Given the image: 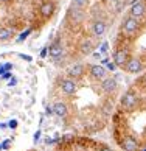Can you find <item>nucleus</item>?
<instances>
[{
	"instance_id": "1",
	"label": "nucleus",
	"mask_w": 146,
	"mask_h": 151,
	"mask_svg": "<svg viewBox=\"0 0 146 151\" xmlns=\"http://www.w3.org/2000/svg\"><path fill=\"white\" fill-rule=\"evenodd\" d=\"M135 104H137V95H135V92L127 91L125 95H123V98H121V106L125 109L131 111V109L135 108Z\"/></svg>"
},
{
	"instance_id": "2",
	"label": "nucleus",
	"mask_w": 146,
	"mask_h": 151,
	"mask_svg": "<svg viewBox=\"0 0 146 151\" xmlns=\"http://www.w3.org/2000/svg\"><path fill=\"white\" fill-rule=\"evenodd\" d=\"M137 30H138V22H137V19L129 16V17L125 20V24H123V31H125L126 35L132 36Z\"/></svg>"
},
{
	"instance_id": "3",
	"label": "nucleus",
	"mask_w": 146,
	"mask_h": 151,
	"mask_svg": "<svg viewBox=\"0 0 146 151\" xmlns=\"http://www.w3.org/2000/svg\"><path fill=\"white\" fill-rule=\"evenodd\" d=\"M48 55L53 59H59L61 56H62V55H64V47H62V44H61V41H54L52 45H50Z\"/></svg>"
},
{
	"instance_id": "4",
	"label": "nucleus",
	"mask_w": 146,
	"mask_h": 151,
	"mask_svg": "<svg viewBox=\"0 0 146 151\" xmlns=\"http://www.w3.org/2000/svg\"><path fill=\"white\" fill-rule=\"evenodd\" d=\"M125 69H126V72H129V73H138V72L143 69V65H142V63H140V59L131 58V59H127V63L125 64Z\"/></svg>"
},
{
	"instance_id": "5",
	"label": "nucleus",
	"mask_w": 146,
	"mask_h": 151,
	"mask_svg": "<svg viewBox=\"0 0 146 151\" xmlns=\"http://www.w3.org/2000/svg\"><path fill=\"white\" fill-rule=\"evenodd\" d=\"M129 59V53L127 50H117L114 55V64L118 67H125V64L127 63Z\"/></svg>"
},
{
	"instance_id": "6",
	"label": "nucleus",
	"mask_w": 146,
	"mask_h": 151,
	"mask_svg": "<svg viewBox=\"0 0 146 151\" xmlns=\"http://www.w3.org/2000/svg\"><path fill=\"white\" fill-rule=\"evenodd\" d=\"M146 13V3L143 2H137V3H134L132 5V8H131V17H142V16H145Z\"/></svg>"
},
{
	"instance_id": "7",
	"label": "nucleus",
	"mask_w": 146,
	"mask_h": 151,
	"mask_svg": "<svg viewBox=\"0 0 146 151\" xmlns=\"http://www.w3.org/2000/svg\"><path fill=\"white\" fill-rule=\"evenodd\" d=\"M39 11H41L42 17H45V19L52 17L53 13H54V3L53 2H44L41 5V8H39Z\"/></svg>"
},
{
	"instance_id": "8",
	"label": "nucleus",
	"mask_w": 146,
	"mask_h": 151,
	"mask_svg": "<svg viewBox=\"0 0 146 151\" xmlns=\"http://www.w3.org/2000/svg\"><path fill=\"white\" fill-rule=\"evenodd\" d=\"M121 147H123V150H125V151H137L138 150V143H137V140L134 137L127 136V137L123 139Z\"/></svg>"
},
{
	"instance_id": "9",
	"label": "nucleus",
	"mask_w": 146,
	"mask_h": 151,
	"mask_svg": "<svg viewBox=\"0 0 146 151\" xmlns=\"http://www.w3.org/2000/svg\"><path fill=\"white\" fill-rule=\"evenodd\" d=\"M61 87H62V92L67 93V95H73L76 92V83L73 80H64L62 83H61Z\"/></svg>"
},
{
	"instance_id": "10",
	"label": "nucleus",
	"mask_w": 146,
	"mask_h": 151,
	"mask_svg": "<svg viewBox=\"0 0 146 151\" xmlns=\"http://www.w3.org/2000/svg\"><path fill=\"white\" fill-rule=\"evenodd\" d=\"M101 87H103V91L107 92V93L114 92L115 89H117V80H115V78H106V80H103Z\"/></svg>"
},
{
	"instance_id": "11",
	"label": "nucleus",
	"mask_w": 146,
	"mask_h": 151,
	"mask_svg": "<svg viewBox=\"0 0 146 151\" xmlns=\"http://www.w3.org/2000/svg\"><path fill=\"white\" fill-rule=\"evenodd\" d=\"M69 75L72 78H79L82 73H84V65L82 64H73L72 67H69Z\"/></svg>"
},
{
	"instance_id": "12",
	"label": "nucleus",
	"mask_w": 146,
	"mask_h": 151,
	"mask_svg": "<svg viewBox=\"0 0 146 151\" xmlns=\"http://www.w3.org/2000/svg\"><path fill=\"white\" fill-rule=\"evenodd\" d=\"M90 73H92V76L93 78H97V80H101V78H104L106 76V69L103 65H92L90 67Z\"/></svg>"
},
{
	"instance_id": "13",
	"label": "nucleus",
	"mask_w": 146,
	"mask_h": 151,
	"mask_svg": "<svg viewBox=\"0 0 146 151\" xmlns=\"http://www.w3.org/2000/svg\"><path fill=\"white\" fill-rule=\"evenodd\" d=\"M92 30H93V35L99 37V36H103L104 33H106V24H104L103 20H97V22H93Z\"/></svg>"
},
{
	"instance_id": "14",
	"label": "nucleus",
	"mask_w": 146,
	"mask_h": 151,
	"mask_svg": "<svg viewBox=\"0 0 146 151\" xmlns=\"http://www.w3.org/2000/svg\"><path fill=\"white\" fill-rule=\"evenodd\" d=\"M53 114L54 115H58V117H65L67 115V106L64 104V103H54L53 104Z\"/></svg>"
},
{
	"instance_id": "15",
	"label": "nucleus",
	"mask_w": 146,
	"mask_h": 151,
	"mask_svg": "<svg viewBox=\"0 0 146 151\" xmlns=\"http://www.w3.org/2000/svg\"><path fill=\"white\" fill-rule=\"evenodd\" d=\"M79 50H81L82 55H90V53L93 52V44H92V41H89V39L82 41L81 45H79Z\"/></svg>"
},
{
	"instance_id": "16",
	"label": "nucleus",
	"mask_w": 146,
	"mask_h": 151,
	"mask_svg": "<svg viewBox=\"0 0 146 151\" xmlns=\"http://www.w3.org/2000/svg\"><path fill=\"white\" fill-rule=\"evenodd\" d=\"M11 36H13L11 28H0V41H8Z\"/></svg>"
},
{
	"instance_id": "17",
	"label": "nucleus",
	"mask_w": 146,
	"mask_h": 151,
	"mask_svg": "<svg viewBox=\"0 0 146 151\" xmlns=\"http://www.w3.org/2000/svg\"><path fill=\"white\" fill-rule=\"evenodd\" d=\"M89 5V0H72V8H78L82 9Z\"/></svg>"
},
{
	"instance_id": "18",
	"label": "nucleus",
	"mask_w": 146,
	"mask_h": 151,
	"mask_svg": "<svg viewBox=\"0 0 146 151\" xmlns=\"http://www.w3.org/2000/svg\"><path fill=\"white\" fill-rule=\"evenodd\" d=\"M11 70H13V64H11V63L2 64V65H0V76H2L5 72H11Z\"/></svg>"
},
{
	"instance_id": "19",
	"label": "nucleus",
	"mask_w": 146,
	"mask_h": 151,
	"mask_svg": "<svg viewBox=\"0 0 146 151\" xmlns=\"http://www.w3.org/2000/svg\"><path fill=\"white\" fill-rule=\"evenodd\" d=\"M31 31H33L31 28H28V30H25L24 33H20V36L17 37V42H24V41H25V39H26L28 36H30V35H31Z\"/></svg>"
},
{
	"instance_id": "20",
	"label": "nucleus",
	"mask_w": 146,
	"mask_h": 151,
	"mask_svg": "<svg viewBox=\"0 0 146 151\" xmlns=\"http://www.w3.org/2000/svg\"><path fill=\"white\" fill-rule=\"evenodd\" d=\"M112 109H114L112 103H106V104H104V114H106V115H109V114L112 112Z\"/></svg>"
},
{
	"instance_id": "21",
	"label": "nucleus",
	"mask_w": 146,
	"mask_h": 151,
	"mask_svg": "<svg viewBox=\"0 0 146 151\" xmlns=\"http://www.w3.org/2000/svg\"><path fill=\"white\" fill-rule=\"evenodd\" d=\"M17 125H19L17 120H9V122H8V128H9V129H16V128H17Z\"/></svg>"
},
{
	"instance_id": "22",
	"label": "nucleus",
	"mask_w": 146,
	"mask_h": 151,
	"mask_svg": "<svg viewBox=\"0 0 146 151\" xmlns=\"http://www.w3.org/2000/svg\"><path fill=\"white\" fill-rule=\"evenodd\" d=\"M9 147H11V139H6V140L2 143V148L3 150H9Z\"/></svg>"
},
{
	"instance_id": "23",
	"label": "nucleus",
	"mask_w": 146,
	"mask_h": 151,
	"mask_svg": "<svg viewBox=\"0 0 146 151\" xmlns=\"http://www.w3.org/2000/svg\"><path fill=\"white\" fill-rule=\"evenodd\" d=\"M39 139H41V129L36 131V134L33 136V140H34V142H39Z\"/></svg>"
},
{
	"instance_id": "24",
	"label": "nucleus",
	"mask_w": 146,
	"mask_h": 151,
	"mask_svg": "<svg viewBox=\"0 0 146 151\" xmlns=\"http://www.w3.org/2000/svg\"><path fill=\"white\" fill-rule=\"evenodd\" d=\"M47 53H48V47H44V48L41 50V58H45Z\"/></svg>"
},
{
	"instance_id": "25",
	"label": "nucleus",
	"mask_w": 146,
	"mask_h": 151,
	"mask_svg": "<svg viewBox=\"0 0 146 151\" xmlns=\"http://www.w3.org/2000/svg\"><path fill=\"white\" fill-rule=\"evenodd\" d=\"M16 84H17V80H16L14 76H11V81L8 83V86H9V87H13V86H16Z\"/></svg>"
},
{
	"instance_id": "26",
	"label": "nucleus",
	"mask_w": 146,
	"mask_h": 151,
	"mask_svg": "<svg viewBox=\"0 0 146 151\" xmlns=\"http://www.w3.org/2000/svg\"><path fill=\"white\" fill-rule=\"evenodd\" d=\"M19 56H20L22 59H25V61H28V63H31V61H33V58H31V56H28V55H19Z\"/></svg>"
},
{
	"instance_id": "27",
	"label": "nucleus",
	"mask_w": 146,
	"mask_h": 151,
	"mask_svg": "<svg viewBox=\"0 0 146 151\" xmlns=\"http://www.w3.org/2000/svg\"><path fill=\"white\" fill-rule=\"evenodd\" d=\"M107 69H109L110 72H114V70L117 69V65H115L114 63H107Z\"/></svg>"
},
{
	"instance_id": "28",
	"label": "nucleus",
	"mask_w": 146,
	"mask_h": 151,
	"mask_svg": "<svg viewBox=\"0 0 146 151\" xmlns=\"http://www.w3.org/2000/svg\"><path fill=\"white\" fill-rule=\"evenodd\" d=\"M107 48H109V44L104 42L103 45H101V52H107Z\"/></svg>"
},
{
	"instance_id": "29",
	"label": "nucleus",
	"mask_w": 146,
	"mask_h": 151,
	"mask_svg": "<svg viewBox=\"0 0 146 151\" xmlns=\"http://www.w3.org/2000/svg\"><path fill=\"white\" fill-rule=\"evenodd\" d=\"M3 80H8V78H11V72H5V73L2 75Z\"/></svg>"
},
{
	"instance_id": "30",
	"label": "nucleus",
	"mask_w": 146,
	"mask_h": 151,
	"mask_svg": "<svg viewBox=\"0 0 146 151\" xmlns=\"http://www.w3.org/2000/svg\"><path fill=\"white\" fill-rule=\"evenodd\" d=\"M45 114H47V115H52V114H53V109H52V108H47V109H45Z\"/></svg>"
},
{
	"instance_id": "31",
	"label": "nucleus",
	"mask_w": 146,
	"mask_h": 151,
	"mask_svg": "<svg viewBox=\"0 0 146 151\" xmlns=\"http://www.w3.org/2000/svg\"><path fill=\"white\" fill-rule=\"evenodd\" d=\"M72 139H73V136H72V134H69V136L64 137V140H72Z\"/></svg>"
},
{
	"instance_id": "32",
	"label": "nucleus",
	"mask_w": 146,
	"mask_h": 151,
	"mask_svg": "<svg viewBox=\"0 0 146 151\" xmlns=\"http://www.w3.org/2000/svg\"><path fill=\"white\" fill-rule=\"evenodd\" d=\"M8 2H11V0H0V3H8Z\"/></svg>"
},
{
	"instance_id": "33",
	"label": "nucleus",
	"mask_w": 146,
	"mask_h": 151,
	"mask_svg": "<svg viewBox=\"0 0 146 151\" xmlns=\"http://www.w3.org/2000/svg\"><path fill=\"white\" fill-rule=\"evenodd\" d=\"M101 151H112V150H110V148H103Z\"/></svg>"
},
{
	"instance_id": "34",
	"label": "nucleus",
	"mask_w": 146,
	"mask_h": 151,
	"mask_svg": "<svg viewBox=\"0 0 146 151\" xmlns=\"http://www.w3.org/2000/svg\"><path fill=\"white\" fill-rule=\"evenodd\" d=\"M143 80H145V86H146V76H145V78H143Z\"/></svg>"
},
{
	"instance_id": "35",
	"label": "nucleus",
	"mask_w": 146,
	"mask_h": 151,
	"mask_svg": "<svg viewBox=\"0 0 146 151\" xmlns=\"http://www.w3.org/2000/svg\"><path fill=\"white\" fill-rule=\"evenodd\" d=\"M109 2H112V3H114V2H117V0H109Z\"/></svg>"
},
{
	"instance_id": "36",
	"label": "nucleus",
	"mask_w": 146,
	"mask_h": 151,
	"mask_svg": "<svg viewBox=\"0 0 146 151\" xmlns=\"http://www.w3.org/2000/svg\"><path fill=\"white\" fill-rule=\"evenodd\" d=\"M2 150H3V148H2V145H0V151H2Z\"/></svg>"
},
{
	"instance_id": "37",
	"label": "nucleus",
	"mask_w": 146,
	"mask_h": 151,
	"mask_svg": "<svg viewBox=\"0 0 146 151\" xmlns=\"http://www.w3.org/2000/svg\"><path fill=\"white\" fill-rule=\"evenodd\" d=\"M143 151H146V148H145V150H143Z\"/></svg>"
}]
</instances>
